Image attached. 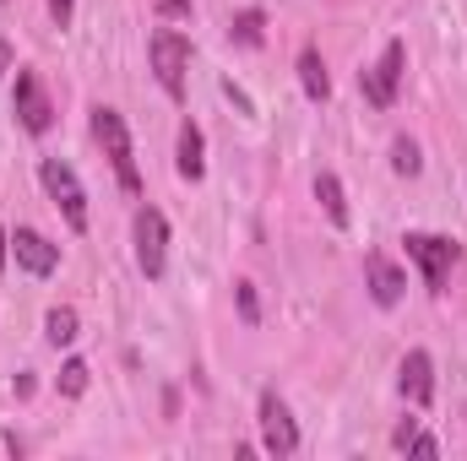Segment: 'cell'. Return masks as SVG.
<instances>
[{
	"mask_svg": "<svg viewBox=\"0 0 467 461\" xmlns=\"http://www.w3.org/2000/svg\"><path fill=\"white\" fill-rule=\"evenodd\" d=\"M147 60H152V77H158V87L174 98V104H185V71H191V38L180 33V27H152V38H147Z\"/></svg>",
	"mask_w": 467,
	"mask_h": 461,
	"instance_id": "obj_1",
	"label": "cell"
},
{
	"mask_svg": "<svg viewBox=\"0 0 467 461\" xmlns=\"http://www.w3.org/2000/svg\"><path fill=\"white\" fill-rule=\"evenodd\" d=\"M93 136H99V147H104V158H109V169H115L119 190H141V169H136V152H130V130H125V119H119V109H109V104H99L93 109Z\"/></svg>",
	"mask_w": 467,
	"mask_h": 461,
	"instance_id": "obj_2",
	"label": "cell"
},
{
	"mask_svg": "<svg viewBox=\"0 0 467 461\" xmlns=\"http://www.w3.org/2000/svg\"><path fill=\"white\" fill-rule=\"evenodd\" d=\"M38 179H44L49 201L60 207L66 229H71V233H88V190H82L77 169H71V163H60V158H44V163H38Z\"/></svg>",
	"mask_w": 467,
	"mask_h": 461,
	"instance_id": "obj_3",
	"label": "cell"
},
{
	"mask_svg": "<svg viewBox=\"0 0 467 461\" xmlns=\"http://www.w3.org/2000/svg\"><path fill=\"white\" fill-rule=\"evenodd\" d=\"M402 66H408V44L391 38L386 55H380L369 71H358V93H364L375 109H391V104H397V87H402Z\"/></svg>",
	"mask_w": 467,
	"mask_h": 461,
	"instance_id": "obj_4",
	"label": "cell"
},
{
	"mask_svg": "<svg viewBox=\"0 0 467 461\" xmlns=\"http://www.w3.org/2000/svg\"><path fill=\"white\" fill-rule=\"evenodd\" d=\"M136 266H141L147 282H158L169 271V223H163L158 207H141L136 212Z\"/></svg>",
	"mask_w": 467,
	"mask_h": 461,
	"instance_id": "obj_5",
	"label": "cell"
},
{
	"mask_svg": "<svg viewBox=\"0 0 467 461\" xmlns=\"http://www.w3.org/2000/svg\"><path fill=\"white\" fill-rule=\"evenodd\" d=\"M402 244H408V255L419 261L424 288H430V293H446V277H451V266H457V244L441 239V233H408Z\"/></svg>",
	"mask_w": 467,
	"mask_h": 461,
	"instance_id": "obj_6",
	"label": "cell"
},
{
	"mask_svg": "<svg viewBox=\"0 0 467 461\" xmlns=\"http://www.w3.org/2000/svg\"><path fill=\"white\" fill-rule=\"evenodd\" d=\"M261 446L272 456H294L299 451V424L288 413V402L277 391H261Z\"/></svg>",
	"mask_w": 467,
	"mask_h": 461,
	"instance_id": "obj_7",
	"label": "cell"
},
{
	"mask_svg": "<svg viewBox=\"0 0 467 461\" xmlns=\"http://www.w3.org/2000/svg\"><path fill=\"white\" fill-rule=\"evenodd\" d=\"M11 109H16V119L33 130V136H44L49 125H55V109H49V93H44V77L38 71H16V93H11Z\"/></svg>",
	"mask_w": 467,
	"mask_h": 461,
	"instance_id": "obj_8",
	"label": "cell"
},
{
	"mask_svg": "<svg viewBox=\"0 0 467 461\" xmlns=\"http://www.w3.org/2000/svg\"><path fill=\"white\" fill-rule=\"evenodd\" d=\"M11 244H16V266H22L27 277H49V271L60 266V244H49L38 229H16Z\"/></svg>",
	"mask_w": 467,
	"mask_h": 461,
	"instance_id": "obj_9",
	"label": "cell"
},
{
	"mask_svg": "<svg viewBox=\"0 0 467 461\" xmlns=\"http://www.w3.org/2000/svg\"><path fill=\"white\" fill-rule=\"evenodd\" d=\"M364 282H369V299H375L380 310L402 304V293H408V277H402V266H391L386 255H364Z\"/></svg>",
	"mask_w": 467,
	"mask_h": 461,
	"instance_id": "obj_10",
	"label": "cell"
},
{
	"mask_svg": "<svg viewBox=\"0 0 467 461\" xmlns=\"http://www.w3.org/2000/svg\"><path fill=\"white\" fill-rule=\"evenodd\" d=\"M397 385H402V396H408L413 407H430V396H435V364H430V353H424V347H413V353L402 358Z\"/></svg>",
	"mask_w": 467,
	"mask_h": 461,
	"instance_id": "obj_11",
	"label": "cell"
},
{
	"mask_svg": "<svg viewBox=\"0 0 467 461\" xmlns=\"http://www.w3.org/2000/svg\"><path fill=\"white\" fill-rule=\"evenodd\" d=\"M174 169H180V179H191V185L207 174V141H202V125H196V119L180 125V158H174Z\"/></svg>",
	"mask_w": 467,
	"mask_h": 461,
	"instance_id": "obj_12",
	"label": "cell"
},
{
	"mask_svg": "<svg viewBox=\"0 0 467 461\" xmlns=\"http://www.w3.org/2000/svg\"><path fill=\"white\" fill-rule=\"evenodd\" d=\"M299 82H305V93H310L316 104H327V93H332V77H327V66H321V49H316V44L299 55Z\"/></svg>",
	"mask_w": 467,
	"mask_h": 461,
	"instance_id": "obj_13",
	"label": "cell"
},
{
	"mask_svg": "<svg viewBox=\"0 0 467 461\" xmlns=\"http://www.w3.org/2000/svg\"><path fill=\"white\" fill-rule=\"evenodd\" d=\"M316 201L327 207V218L337 229H348V196H343V179L337 174H316Z\"/></svg>",
	"mask_w": 467,
	"mask_h": 461,
	"instance_id": "obj_14",
	"label": "cell"
},
{
	"mask_svg": "<svg viewBox=\"0 0 467 461\" xmlns=\"http://www.w3.org/2000/svg\"><path fill=\"white\" fill-rule=\"evenodd\" d=\"M44 337L55 347H71L77 343V310H71V304H55V310L44 315Z\"/></svg>",
	"mask_w": 467,
	"mask_h": 461,
	"instance_id": "obj_15",
	"label": "cell"
},
{
	"mask_svg": "<svg viewBox=\"0 0 467 461\" xmlns=\"http://www.w3.org/2000/svg\"><path fill=\"white\" fill-rule=\"evenodd\" d=\"M229 33H234V44H244V49H261V44H266V16H261V11H239Z\"/></svg>",
	"mask_w": 467,
	"mask_h": 461,
	"instance_id": "obj_16",
	"label": "cell"
},
{
	"mask_svg": "<svg viewBox=\"0 0 467 461\" xmlns=\"http://www.w3.org/2000/svg\"><path fill=\"white\" fill-rule=\"evenodd\" d=\"M391 169H397V174H419V169H424V158H419V147H413L408 136L391 141Z\"/></svg>",
	"mask_w": 467,
	"mask_h": 461,
	"instance_id": "obj_17",
	"label": "cell"
},
{
	"mask_svg": "<svg viewBox=\"0 0 467 461\" xmlns=\"http://www.w3.org/2000/svg\"><path fill=\"white\" fill-rule=\"evenodd\" d=\"M88 374H93V369H88L82 358H66V369H60V396H82V391H88Z\"/></svg>",
	"mask_w": 467,
	"mask_h": 461,
	"instance_id": "obj_18",
	"label": "cell"
},
{
	"mask_svg": "<svg viewBox=\"0 0 467 461\" xmlns=\"http://www.w3.org/2000/svg\"><path fill=\"white\" fill-rule=\"evenodd\" d=\"M234 299H239V321H244V326H255V321H261V304H255V282H239V288H234Z\"/></svg>",
	"mask_w": 467,
	"mask_h": 461,
	"instance_id": "obj_19",
	"label": "cell"
},
{
	"mask_svg": "<svg viewBox=\"0 0 467 461\" xmlns=\"http://www.w3.org/2000/svg\"><path fill=\"white\" fill-rule=\"evenodd\" d=\"M408 451H413V456H441V446H435L430 435H413V440H408Z\"/></svg>",
	"mask_w": 467,
	"mask_h": 461,
	"instance_id": "obj_20",
	"label": "cell"
},
{
	"mask_svg": "<svg viewBox=\"0 0 467 461\" xmlns=\"http://www.w3.org/2000/svg\"><path fill=\"white\" fill-rule=\"evenodd\" d=\"M158 16L169 22V16H191V0H158Z\"/></svg>",
	"mask_w": 467,
	"mask_h": 461,
	"instance_id": "obj_21",
	"label": "cell"
},
{
	"mask_svg": "<svg viewBox=\"0 0 467 461\" xmlns=\"http://www.w3.org/2000/svg\"><path fill=\"white\" fill-rule=\"evenodd\" d=\"M49 16H55V27H66L71 22V0H49Z\"/></svg>",
	"mask_w": 467,
	"mask_h": 461,
	"instance_id": "obj_22",
	"label": "cell"
},
{
	"mask_svg": "<svg viewBox=\"0 0 467 461\" xmlns=\"http://www.w3.org/2000/svg\"><path fill=\"white\" fill-rule=\"evenodd\" d=\"M5 71H11V44L0 38V77H5Z\"/></svg>",
	"mask_w": 467,
	"mask_h": 461,
	"instance_id": "obj_23",
	"label": "cell"
}]
</instances>
